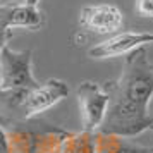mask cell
Returning <instances> with one entry per match:
<instances>
[{"instance_id":"9a60e30c","label":"cell","mask_w":153,"mask_h":153,"mask_svg":"<svg viewBox=\"0 0 153 153\" xmlns=\"http://www.w3.org/2000/svg\"><path fill=\"white\" fill-rule=\"evenodd\" d=\"M152 131H153V127H152Z\"/></svg>"},{"instance_id":"9c48e42d","label":"cell","mask_w":153,"mask_h":153,"mask_svg":"<svg viewBox=\"0 0 153 153\" xmlns=\"http://www.w3.org/2000/svg\"><path fill=\"white\" fill-rule=\"evenodd\" d=\"M98 153H153V146H143L129 141V138L110 136L98 132L97 136Z\"/></svg>"},{"instance_id":"52a82bcc","label":"cell","mask_w":153,"mask_h":153,"mask_svg":"<svg viewBox=\"0 0 153 153\" xmlns=\"http://www.w3.org/2000/svg\"><path fill=\"white\" fill-rule=\"evenodd\" d=\"M146 45H153V33H134L124 31L110 36L108 40L98 43L88 50L91 59H114V57L129 55L138 48H145Z\"/></svg>"},{"instance_id":"5b68a950","label":"cell","mask_w":153,"mask_h":153,"mask_svg":"<svg viewBox=\"0 0 153 153\" xmlns=\"http://www.w3.org/2000/svg\"><path fill=\"white\" fill-rule=\"evenodd\" d=\"M76 98L81 112V124L84 131L98 132L105 122L110 95L105 84H98L95 81H83L76 88Z\"/></svg>"},{"instance_id":"6da1fadb","label":"cell","mask_w":153,"mask_h":153,"mask_svg":"<svg viewBox=\"0 0 153 153\" xmlns=\"http://www.w3.org/2000/svg\"><path fill=\"white\" fill-rule=\"evenodd\" d=\"M110 103L102 134L134 138L153 127L150 102L153 98V64L146 48H138L126 57L120 76L115 81L103 83Z\"/></svg>"},{"instance_id":"8992f818","label":"cell","mask_w":153,"mask_h":153,"mask_svg":"<svg viewBox=\"0 0 153 153\" xmlns=\"http://www.w3.org/2000/svg\"><path fill=\"white\" fill-rule=\"evenodd\" d=\"M81 28L97 35L117 33L124 24L122 10L114 4H93L84 5L79 12Z\"/></svg>"},{"instance_id":"3957f363","label":"cell","mask_w":153,"mask_h":153,"mask_svg":"<svg viewBox=\"0 0 153 153\" xmlns=\"http://www.w3.org/2000/svg\"><path fill=\"white\" fill-rule=\"evenodd\" d=\"M98 132L65 131L57 126L33 127L31 153H98Z\"/></svg>"},{"instance_id":"30bf717a","label":"cell","mask_w":153,"mask_h":153,"mask_svg":"<svg viewBox=\"0 0 153 153\" xmlns=\"http://www.w3.org/2000/svg\"><path fill=\"white\" fill-rule=\"evenodd\" d=\"M134 9L141 17H150L153 19V0H136Z\"/></svg>"},{"instance_id":"4fadbf2b","label":"cell","mask_w":153,"mask_h":153,"mask_svg":"<svg viewBox=\"0 0 153 153\" xmlns=\"http://www.w3.org/2000/svg\"><path fill=\"white\" fill-rule=\"evenodd\" d=\"M24 2H28V4H33V5H38V0H24Z\"/></svg>"},{"instance_id":"7a4b0ae2","label":"cell","mask_w":153,"mask_h":153,"mask_svg":"<svg viewBox=\"0 0 153 153\" xmlns=\"http://www.w3.org/2000/svg\"><path fill=\"white\" fill-rule=\"evenodd\" d=\"M67 95L69 86L62 79H48L38 86L22 90L0 88V117L16 122H28L62 102Z\"/></svg>"},{"instance_id":"ba28073f","label":"cell","mask_w":153,"mask_h":153,"mask_svg":"<svg viewBox=\"0 0 153 153\" xmlns=\"http://www.w3.org/2000/svg\"><path fill=\"white\" fill-rule=\"evenodd\" d=\"M0 24L7 29H40L45 24V14L38 5L21 2V4H4L0 5Z\"/></svg>"},{"instance_id":"7c38bea8","label":"cell","mask_w":153,"mask_h":153,"mask_svg":"<svg viewBox=\"0 0 153 153\" xmlns=\"http://www.w3.org/2000/svg\"><path fill=\"white\" fill-rule=\"evenodd\" d=\"M10 38H12V31L7 29L4 24H0V50L7 45V42L10 40Z\"/></svg>"},{"instance_id":"5bb4252c","label":"cell","mask_w":153,"mask_h":153,"mask_svg":"<svg viewBox=\"0 0 153 153\" xmlns=\"http://www.w3.org/2000/svg\"><path fill=\"white\" fill-rule=\"evenodd\" d=\"M0 84H2V74H0Z\"/></svg>"},{"instance_id":"277c9868","label":"cell","mask_w":153,"mask_h":153,"mask_svg":"<svg viewBox=\"0 0 153 153\" xmlns=\"http://www.w3.org/2000/svg\"><path fill=\"white\" fill-rule=\"evenodd\" d=\"M0 74L2 90H22L40 84L33 74L31 50H12L5 45L0 50Z\"/></svg>"},{"instance_id":"8fae6325","label":"cell","mask_w":153,"mask_h":153,"mask_svg":"<svg viewBox=\"0 0 153 153\" xmlns=\"http://www.w3.org/2000/svg\"><path fill=\"white\" fill-rule=\"evenodd\" d=\"M0 153H10V139L4 122L0 120Z\"/></svg>"}]
</instances>
